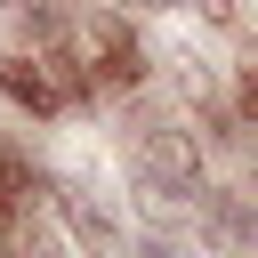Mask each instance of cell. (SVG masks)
<instances>
[{
	"instance_id": "obj_1",
	"label": "cell",
	"mask_w": 258,
	"mask_h": 258,
	"mask_svg": "<svg viewBox=\"0 0 258 258\" xmlns=\"http://www.w3.org/2000/svg\"><path fill=\"white\" fill-rule=\"evenodd\" d=\"M129 169H137V185H145L161 210L202 202V153H194V137H177V129H137Z\"/></svg>"
},
{
	"instance_id": "obj_2",
	"label": "cell",
	"mask_w": 258,
	"mask_h": 258,
	"mask_svg": "<svg viewBox=\"0 0 258 258\" xmlns=\"http://www.w3.org/2000/svg\"><path fill=\"white\" fill-rule=\"evenodd\" d=\"M81 48H89V73H97V81H113V89H137V81H145V48L129 40L121 16H89V24H81Z\"/></svg>"
},
{
	"instance_id": "obj_3",
	"label": "cell",
	"mask_w": 258,
	"mask_h": 258,
	"mask_svg": "<svg viewBox=\"0 0 258 258\" xmlns=\"http://www.w3.org/2000/svg\"><path fill=\"white\" fill-rule=\"evenodd\" d=\"M56 202H64V226H73V234H81V242H89L97 258H113V250H121V226H113V218H105V210H97V202H89L81 185H64Z\"/></svg>"
},
{
	"instance_id": "obj_4",
	"label": "cell",
	"mask_w": 258,
	"mask_h": 258,
	"mask_svg": "<svg viewBox=\"0 0 258 258\" xmlns=\"http://www.w3.org/2000/svg\"><path fill=\"white\" fill-rule=\"evenodd\" d=\"M0 89H8L24 113H56V89H48V81H40L24 56H0Z\"/></svg>"
},
{
	"instance_id": "obj_5",
	"label": "cell",
	"mask_w": 258,
	"mask_h": 258,
	"mask_svg": "<svg viewBox=\"0 0 258 258\" xmlns=\"http://www.w3.org/2000/svg\"><path fill=\"white\" fill-rule=\"evenodd\" d=\"M210 226H218V242H250V210L234 194H210Z\"/></svg>"
},
{
	"instance_id": "obj_6",
	"label": "cell",
	"mask_w": 258,
	"mask_h": 258,
	"mask_svg": "<svg viewBox=\"0 0 258 258\" xmlns=\"http://www.w3.org/2000/svg\"><path fill=\"white\" fill-rule=\"evenodd\" d=\"M202 16H210V24H226V16H234V0H202Z\"/></svg>"
},
{
	"instance_id": "obj_7",
	"label": "cell",
	"mask_w": 258,
	"mask_h": 258,
	"mask_svg": "<svg viewBox=\"0 0 258 258\" xmlns=\"http://www.w3.org/2000/svg\"><path fill=\"white\" fill-rule=\"evenodd\" d=\"M137 8H169V0H137Z\"/></svg>"
}]
</instances>
